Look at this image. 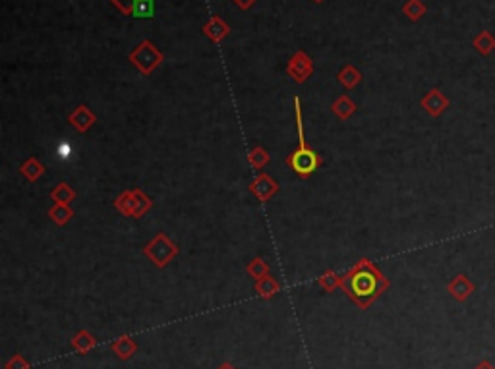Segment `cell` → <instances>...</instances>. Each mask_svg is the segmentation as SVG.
<instances>
[{"mask_svg":"<svg viewBox=\"0 0 495 369\" xmlns=\"http://www.w3.org/2000/svg\"><path fill=\"white\" fill-rule=\"evenodd\" d=\"M344 286L352 300H356L362 308H368L369 301H373L381 292L389 286V281L378 271L376 265L369 261H362L358 269L344 277Z\"/></svg>","mask_w":495,"mask_h":369,"instance_id":"1","label":"cell"},{"mask_svg":"<svg viewBox=\"0 0 495 369\" xmlns=\"http://www.w3.org/2000/svg\"><path fill=\"white\" fill-rule=\"evenodd\" d=\"M130 60H132L144 74H149L151 70L157 68V66L161 64L163 54H161L149 41H144L142 45H137L136 49L130 52Z\"/></svg>","mask_w":495,"mask_h":369,"instance_id":"2","label":"cell"},{"mask_svg":"<svg viewBox=\"0 0 495 369\" xmlns=\"http://www.w3.org/2000/svg\"><path fill=\"white\" fill-rule=\"evenodd\" d=\"M287 163H289V166H291L296 174L310 176L311 172L320 166V157L316 155L311 149H308V147H300L298 151H294V153L287 159Z\"/></svg>","mask_w":495,"mask_h":369,"instance_id":"3","label":"cell"},{"mask_svg":"<svg viewBox=\"0 0 495 369\" xmlns=\"http://www.w3.org/2000/svg\"><path fill=\"white\" fill-rule=\"evenodd\" d=\"M146 253L157 263V267H165L166 261L171 259V257H175L176 255V246L175 243L166 242V238L163 234H159L157 236L155 242H151L149 246L146 248Z\"/></svg>","mask_w":495,"mask_h":369,"instance_id":"4","label":"cell"},{"mask_svg":"<svg viewBox=\"0 0 495 369\" xmlns=\"http://www.w3.org/2000/svg\"><path fill=\"white\" fill-rule=\"evenodd\" d=\"M447 292L451 294V298L458 303H465L472 294L476 292V284L466 275H456L447 284Z\"/></svg>","mask_w":495,"mask_h":369,"instance_id":"5","label":"cell"},{"mask_svg":"<svg viewBox=\"0 0 495 369\" xmlns=\"http://www.w3.org/2000/svg\"><path fill=\"white\" fill-rule=\"evenodd\" d=\"M422 108L426 110L429 117H441L443 112H445L449 105H451V101L445 97V93L441 91V89H431L429 93H426V97L422 99Z\"/></svg>","mask_w":495,"mask_h":369,"instance_id":"6","label":"cell"},{"mask_svg":"<svg viewBox=\"0 0 495 369\" xmlns=\"http://www.w3.org/2000/svg\"><path fill=\"white\" fill-rule=\"evenodd\" d=\"M289 74H291L292 78L296 79L298 83H302V81L311 74V60L308 59L304 52H298V54L291 60V64H289Z\"/></svg>","mask_w":495,"mask_h":369,"instance_id":"7","label":"cell"},{"mask_svg":"<svg viewBox=\"0 0 495 369\" xmlns=\"http://www.w3.org/2000/svg\"><path fill=\"white\" fill-rule=\"evenodd\" d=\"M472 47L480 57H489L495 50V35L492 31L482 30L472 37Z\"/></svg>","mask_w":495,"mask_h":369,"instance_id":"8","label":"cell"},{"mask_svg":"<svg viewBox=\"0 0 495 369\" xmlns=\"http://www.w3.org/2000/svg\"><path fill=\"white\" fill-rule=\"evenodd\" d=\"M110 350H113L120 359H130L136 354L137 346L136 342L130 339V337H122V339H118L117 342H113Z\"/></svg>","mask_w":495,"mask_h":369,"instance_id":"9","label":"cell"},{"mask_svg":"<svg viewBox=\"0 0 495 369\" xmlns=\"http://www.w3.org/2000/svg\"><path fill=\"white\" fill-rule=\"evenodd\" d=\"M70 122L74 124V128L78 130V132H86L93 122H95V117L89 112L88 107H79L72 117H70Z\"/></svg>","mask_w":495,"mask_h":369,"instance_id":"10","label":"cell"},{"mask_svg":"<svg viewBox=\"0 0 495 369\" xmlns=\"http://www.w3.org/2000/svg\"><path fill=\"white\" fill-rule=\"evenodd\" d=\"M130 14L134 18H151L155 14V0H132Z\"/></svg>","mask_w":495,"mask_h":369,"instance_id":"11","label":"cell"},{"mask_svg":"<svg viewBox=\"0 0 495 369\" xmlns=\"http://www.w3.org/2000/svg\"><path fill=\"white\" fill-rule=\"evenodd\" d=\"M275 182H271V178H267V176H260L255 182H253L252 190L258 194V197L265 201V199H269L271 194H275V190H277V186H271Z\"/></svg>","mask_w":495,"mask_h":369,"instance_id":"12","label":"cell"},{"mask_svg":"<svg viewBox=\"0 0 495 369\" xmlns=\"http://www.w3.org/2000/svg\"><path fill=\"white\" fill-rule=\"evenodd\" d=\"M402 12H405V16H408V20L418 21L420 18L426 16L427 8L422 0H408L407 4L402 6Z\"/></svg>","mask_w":495,"mask_h":369,"instance_id":"13","label":"cell"},{"mask_svg":"<svg viewBox=\"0 0 495 369\" xmlns=\"http://www.w3.org/2000/svg\"><path fill=\"white\" fill-rule=\"evenodd\" d=\"M279 282L275 281V279H271V277H263V279H260L258 281V284H255V290H258V294L262 296V298H271V296H275L277 292H279Z\"/></svg>","mask_w":495,"mask_h":369,"instance_id":"14","label":"cell"},{"mask_svg":"<svg viewBox=\"0 0 495 369\" xmlns=\"http://www.w3.org/2000/svg\"><path fill=\"white\" fill-rule=\"evenodd\" d=\"M72 346L78 350L79 354H88L89 350L95 346V339L89 335L88 330H81V332H78V335L74 337V340H72Z\"/></svg>","mask_w":495,"mask_h":369,"instance_id":"15","label":"cell"},{"mask_svg":"<svg viewBox=\"0 0 495 369\" xmlns=\"http://www.w3.org/2000/svg\"><path fill=\"white\" fill-rule=\"evenodd\" d=\"M205 33L213 41H221L224 35L229 33V28H226V23H224L221 18H213V20L205 26Z\"/></svg>","mask_w":495,"mask_h":369,"instance_id":"16","label":"cell"},{"mask_svg":"<svg viewBox=\"0 0 495 369\" xmlns=\"http://www.w3.org/2000/svg\"><path fill=\"white\" fill-rule=\"evenodd\" d=\"M339 79L347 86V88H354L356 83H358L360 79H362V76H360V72L358 70H354L352 66H347V68L342 70L339 74Z\"/></svg>","mask_w":495,"mask_h":369,"instance_id":"17","label":"cell"},{"mask_svg":"<svg viewBox=\"0 0 495 369\" xmlns=\"http://www.w3.org/2000/svg\"><path fill=\"white\" fill-rule=\"evenodd\" d=\"M50 217H52V219H55V221H57L59 224H64V223H68V219L72 217V211H70L66 205L59 203L57 207H52V209H50Z\"/></svg>","mask_w":495,"mask_h":369,"instance_id":"18","label":"cell"},{"mask_svg":"<svg viewBox=\"0 0 495 369\" xmlns=\"http://www.w3.org/2000/svg\"><path fill=\"white\" fill-rule=\"evenodd\" d=\"M21 172L28 176L30 180H37L41 176V172H43V166H41L35 159H31V161H28L26 165L21 166Z\"/></svg>","mask_w":495,"mask_h":369,"instance_id":"19","label":"cell"},{"mask_svg":"<svg viewBox=\"0 0 495 369\" xmlns=\"http://www.w3.org/2000/svg\"><path fill=\"white\" fill-rule=\"evenodd\" d=\"M333 110H335V114L340 118H347L349 114H352V110H354V105L350 103L349 99L342 97L340 101H337L335 105H333Z\"/></svg>","mask_w":495,"mask_h":369,"instance_id":"20","label":"cell"},{"mask_svg":"<svg viewBox=\"0 0 495 369\" xmlns=\"http://www.w3.org/2000/svg\"><path fill=\"white\" fill-rule=\"evenodd\" d=\"M52 197H55L57 201H60V203H68L70 199L74 197V192H72L66 184H60L59 188L52 192Z\"/></svg>","mask_w":495,"mask_h":369,"instance_id":"21","label":"cell"},{"mask_svg":"<svg viewBox=\"0 0 495 369\" xmlns=\"http://www.w3.org/2000/svg\"><path fill=\"white\" fill-rule=\"evenodd\" d=\"M6 369H30V363L23 359V356H20V354H16V356H12L8 361H6V366H4Z\"/></svg>","mask_w":495,"mask_h":369,"instance_id":"22","label":"cell"},{"mask_svg":"<svg viewBox=\"0 0 495 369\" xmlns=\"http://www.w3.org/2000/svg\"><path fill=\"white\" fill-rule=\"evenodd\" d=\"M248 272L252 275L253 279H258V281H260V279H263V275L267 272V265L258 259V261H253V265H250V267H248Z\"/></svg>","mask_w":495,"mask_h":369,"instance_id":"23","label":"cell"},{"mask_svg":"<svg viewBox=\"0 0 495 369\" xmlns=\"http://www.w3.org/2000/svg\"><path fill=\"white\" fill-rule=\"evenodd\" d=\"M269 161V157H267V153L263 151V149H255L253 151L252 155H250V163H252L255 168H260V166H263L265 163Z\"/></svg>","mask_w":495,"mask_h":369,"instance_id":"24","label":"cell"},{"mask_svg":"<svg viewBox=\"0 0 495 369\" xmlns=\"http://www.w3.org/2000/svg\"><path fill=\"white\" fill-rule=\"evenodd\" d=\"M333 279H335V275H333V272H329L327 277H323V279L320 281L321 286H325L327 290H333V288H335V284H340V282H337V281L333 282Z\"/></svg>","mask_w":495,"mask_h":369,"instance_id":"25","label":"cell"},{"mask_svg":"<svg viewBox=\"0 0 495 369\" xmlns=\"http://www.w3.org/2000/svg\"><path fill=\"white\" fill-rule=\"evenodd\" d=\"M57 153H59L60 159H68V157L72 155V146L66 143V141H62L59 146V151H57Z\"/></svg>","mask_w":495,"mask_h":369,"instance_id":"26","label":"cell"},{"mask_svg":"<svg viewBox=\"0 0 495 369\" xmlns=\"http://www.w3.org/2000/svg\"><path fill=\"white\" fill-rule=\"evenodd\" d=\"M117 4L118 8L122 12H130L132 10V0H113Z\"/></svg>","mask_w":495,"mask_h":369,"instance_id":"27","label":"cell"},{"mask_svg":"<svg viewBox=\"0 0 495 369\" xmlns=\"http://www.w3.org/2000/svg\"><path fill=\"white\" fill-rule=\"evenodd\" d=\"M474 369H495V366L492 363V361H487V359H482V361H480V363H478Z\"/></svg>","mask_w":495,"mask_h":369,"instance_id":"28","label":"cell"},{"mask_svg":"<svg viewBox=\"0 0 495 369\" xmlns=\"http://www.w3.org/2000/svg\"><path fill=\"white\" fill-rule=\"evenodd\" d=\"M242 8H248V6H252L253 4V0H236Z\"/></svg>","mask_w":495,"mask_h":369,"instance_id":"29","label":"cell"},{"mask_svg":"<svg viewBox=\"0 0 495 369\" xmlns=\"http://www.w3.org/2000/svg\"><path fill=\"white\" fill-rule=\"evenodd\" d=\"M219 369H234V368H233V366H231V363H223V366H221V368H219Z\"/></svg>","mask_w":495,"mask_h":369,"instance_id":"30","label":"cell"},{"mask_svg":"<svg viewBox=\"0 0 495 369\" xmlns=\"http://www.w3.org/2000/svg\"><path fill=\"white\" fill-rule=\"evenodd\" d=\"M316 2H321V0H316Z\"/></svg>","mask_w":495,"mask_h":369,"instance_id":"31","label":"cell"}]
</instances>
